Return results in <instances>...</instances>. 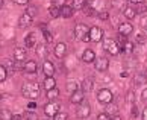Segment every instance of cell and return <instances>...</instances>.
<instances>
[{"label":"cell","mask_w":147,"mask_h":120,"mask_svg":"<svg viewBox=\"0 0 147 120\" xmlns=\"http://www.w3.org/2000/svg\"><path fill=\"white\" fill-rule=\"evenodd\" d=\"M40 85H38L36 82H28V84H23V87H21V94H23V97H28V99L30 100H35L40 97Z\"/></svg>","instance_id":"cell-1"},{"label":"cell","mask_w":147,"mask_h":120,"mask_svg":"<svg viewBox=\"0 0 147 120\" xmlns=\"http://www.w3.org/2000/svg\"><path fill=\"white\" fill-rule=\"evenodd\" d=\"M74 35L78 40L84 41V43H90V28L84 23H78L74 26Z\"/></svg>","instance_id":"cell-2"},{"label":"cell","mask_w":147,"mask_h":120,"mask_svg":"<svg viewBox=\"0 0 147 120\" xmlns=\"http://www.w3.org/2000/svg\"><path fill=\"white\" fill-rule=\"evenodd\" d=\"M103 49L112 56L118 55L120 50H121L120 46H118V43H117V40H114V38H105V40H103Z\"/></svg>","instance_id":"cell-3"},{"label":"cell","mask_w":147,"mask_h":120,"mask_svg":"<svg viewBox=\"0 0 147 120\" xmlns=\"http://www.w3.org/2000/svg\"><path fill=\"white\" fill-rule=\"evenodd\" d=\"M42 110H44V114H46L47 117H52L53 119L59 111H61V103L56 102V100H49V103H46Z\"/></svg>","instance_id":"cell-4"},{"label":"cell","mask_w":147,"mask_h":120,"mask_svg":"<svg viewBox=\"0 0 147 120\" xmlns=\"http://www.w3.org/2000/svg\"><path fill=\"white\" fill-rule=\"evenodd\" d=\"M97 100L103 105H109L111 102H114V94L109 88H100L97 93Z\"/></svg>","instance_id":"cell-5"},{"label":"cell","mask_w":147,"mask_h":120,"mask_svg":"<svg viewBox=\"0 0 147 120\" xmlns=\"http://www.w3.org/2000/svg\"><path fill=\"white\" fill-rule=\"evenodd\" d=\"M90 114H91V105L88 102H82V103H79V106H78V111H76V116H78L79 119H88L90 117Z\"/></svg>","instance_id":"cell-6"},{"label":"cell","mask_w":147,"mask_h":120,"mask_svg":"<svg viewBox=\"0 0 147 120\" xmlns=\"http://www.w3.org/2000/svg\"><path fill=\"white\" fill-rule=\"evenodd\" d=\"M90 40L94 43H99L103 40V29L99 28V26H92L90 28Z\"/></svg>","instance_id":"cell-7"},{"label":"cell","mask_w":147,"mask_h":120,"mask_svg":"<svg viewBox=\"0 0 147 120\" xmlns=\"http://www.w3.org/2000/svg\"><path fill=\"white\" fill-rule=\"evenodd\" d=\"M94 68L97 70V72H106L108 68H109V61H108L106 58H96V61H94Z\"/></svg>","instance_id":"cell-8"},{"label":"cell","mask_w":147,"mask_h":120,"mask_svg":"<svg viewBox=\"0 0 147 120\" xmlns=\"http://www.w3.org/2000/svg\"><path fill=\"white\" fill-rule=\"evenodd\" d=\"M84 100H85V93L80 90V88L70 94V102H71L73 105H79V103H82Z\"/></svg>","instance_id":"cell-9"},{"label":"cell","mask_w":147,"mask_h":120,"mask_svg":"<svg viewBox=\"0 0 147 120\" xmlns=\"http://www.w3.org/2000/svg\"><path fill=\"white\" fill-rule=\"evenodd\" d=\"M53 53H55V56L62 59L65 55H67V44L65 43H58V44L55 46V49H53Z\"/></svg>","instance_id":"cell-10"},{"label":"cell","mask_w":147,"mask_h":120,"mask_svg":"<svg viewBox=\"0 0 147 120\" xmlns=\"http://www.w3.org/2000/svg\"><path fill=\"white\" fill-rule=\"evenodd\" d=\"M132 32H134V26L130 23H127V21H126V23H121L118 26V34L123 35V37H129Z\"/></svg>","instance_id":"cell-11"},{"label":"cell","mask_w":147,"mask_h":120,"mask_svg":"<svg viewBox=\"0 0 147 120\" xmlns=\"http://www.w3.org/2000/svg\"><path fill=\"white\" fill-rule=\"evenodd\" d=\"M80 59H82V62H85V64H91V62L96 61V53L92 52L91 49H85Z\"/></svg>","instance_id":"cell-12"},{"label":"cell","mask_w":147,"mask_h":120,"mask_svg":"<svg viewBox=\"0 0 147 120\" xmlns=\"http://www.w3.org/2000/svg\"><path fill=\"white\" fill-rule=\"evenodd\" d=\"M26 55H28V52H26L24 47H15L14 49V59H15V61L23 62L26 59Z\"/></svg>","instance_id":"cell-13"},{"label":"cell","mask_w":147,"mask_h":120,"mask_svg":"<svg viewBox=\"0 0 147 120\" xmlns=\"http://www.w3.org/2000/svg\"><path fill=\"white\" fill-rule=\"evenodd\" d=\"M32 21H34V17H30V15L28 12L21 14L20 18H18V26H21V28H26V26H30Z\"/></svg>","instance_id":"cell-14"},{"label":"cell","mask_w":147,"mask_h":120,"mask_svg":"<svg viewBox=\"0 0 147 120\" xmlns=\"http://www.w3.org/2000/svg\"><path fill=\"white\" fill-rule=\"evenodd\" d=\"M23 70L26 73H36V70H38V64L36 61H34V59H30V61H26L24 65H23Z\"/></svg>","instance_id":"cell-15"},{"label":"cell","mask_w":147,"mask_h":120,"mask_svg":"<svg viewBox=\"0 0 147 120\" xmlns=\"http://www.w3.org/2000/svg\"><path fill=\"white\" fill-rule=\"evenodd\" d=\"M42 73L46 76H53L55 75V65L52 61H44L42 62Z\"/></svg>","instance_id":"cell-16"},{"label":"cell","mask_w":147,"mask_h":120,"mask_svg":"<svg viewBox=\"0 0 147 120\" xmlns=\"http://www.w3.org/2000/svg\"><path fill=\"white\" fill-rule=\"evenodd\" d=\"M24 44H26V47H28V49L35 47V44H36V35L34 34V32H30V34L26 35V38H24Z\"/></svg>","instance_id":"cell-17"},{"label":"cell","mask_w":147,"mask_h":120,"mask_svg":"<svg viewBox=\"0 0 147 120\" xmlns=\"http://www.w3.org/2000/svg\"><path fill=\"white\" fill-rule=\"evenodd\" d=\"M42 87H44V90H52V88H55L56 87V81L53 76H46V79H44V82H42Z\"/></svg>","instance_id":"cell-18"},{"label":"cell","mask_w":147,"mask_h":120,"mask_svg":"<svg viewBox=\"0 0 147 120\" xmlns=\"http://www.w3.org/2000/svg\"><path fill=\"white\" fill-rule=\"evenodd\" d=\"M73 14H74V9H73L71 6H68V5H64V6H61V17L70 18V17H73Z\"/></svg>","instance_id":"cell-19"},{"label":"cell","mask_w":147,"mask_h":120,"mask_svg":"<svg viewBox=\"0 0 147 120\" xmlns=\"http://www.w3.org/2000/svg\"><path fill=\"white\" fill-rule=\"evenodd\" d=\"M49 15H50L52 18H58V17H61V6L52 5V6L49 8Z\"/></svg>","instance_id":"cell-20"},{"label":"cell","mask_w":147,"mask_h":120,"mask_svg":"<svg viewBox=\"0 0 147 120\" xmlns=\"http://www.w3.org/2000/svg\"><path fill=\"white\" fill-rule=\"evenodd\" d=\"M123 15H124L127 20L135 18V15H137V12H135V8H134V6H126V8H124V11H123Z\"/></svg>","instance_id":"cell-21"},{"label":"cell","mask_w":147,"mask_h":120,"mask_svg":"<svg viewBox=\"0 0 147 120\" xmlns=\"http://www.w3.org/2000/svg\"><path fill=\"white\" fill-rule=\"evenodd\" d=\"M46 97L49 100H56L59 97V90L56 88V87H55V88H52V90H47L46 91Z\"/></svg>","instance_id":"cell-22"},{"label":"cell","mask_w":147,"mask_h":120,"mask_svg":"<svg viewBox=\"0 0 147 120\" xmlns=\"http://www.w3.org/2000/svg\"><path fill=\"white\" fill-rule=\"evenodd\" d=\"M92 84H94V82H92V79H84V82H82V88H80V90H82L84 93H90L91 90H92Z\"/></svg>","instance_id":"cell-23"},{"label":"cell","mask_w":147,"mask_h":120,"mask_svg":"<svg viewBox=\"0 0 147 120\" xmlns=\"http://www.w3.org/2000/svg\"><path fill=\"white\" fill-rule=\"evenodd\" d=\"M82 11H84L85 15H90V17H92V15H94V12H96L94 8L91 6V3L88 2V0H86V3H85V6L82 8Z\"/></svg>","instance_id":"cell-24"},{"label":"cell","mask_w":147,"mask_h":120,"mask_svg":"<svg viewBox=\"0 0 147 120\" xmlns=\"http://www.w3.org/2000/svg\"><path fill=\"white\" fill-rule=\"evenodd\" d=\"M12 116L14 114L9 110H6V108H5V110H0V120H12Z\"/></svg>","instance_id":"cell-25"},{"label":"cell","mask_w":147,"mask_h":120,"mask_svg":"<svg viewBox=\"0 0 147 120\" xmlns=\"http://www.w3.org/2000/svg\"><path fill=\"white\" fill-rule=\"evenodd\" d=\"M76 90H79L78 82H76V81H68V82H67V91L71 94V93H74Z\"/></svg>","instance_id":"cell-26"},{"label":"cell","mask_w":147,"mask_h":120,"mask_svg":"<svg viewBox=\"0 0 147 120\" xmlns=\"http://www.w3.org/2000/svg\"><path fill=\"white\" fill-rule=\"evenodd\" d=\"M85 3H86V0H73L71 8H73L74 11H80V9L85 6Z\"/></svg>","instance_id":"cell-27"},{"label":"cell","mask_w":147,"mask_h":120,"mask_svg":"<svg viewBox=\"0 0 147 120\" xmlns=\"http://www.w3.org/2000/svg\"><path fill=\"white\" fill-rule=\"evenodd\" d=\"M121 50H123V52H126V53H132V52H134V43L126 40V43H124L123 47H121Z\"/></svg>","instance_id":"cell-28"},{"label":"cell","mask_w":147,"mask_h":120,"mask_svg":"<svg viewBox=\"0 0 147 120\" xmlns=\"http://www.w3.org/2000/svg\"><path fill=\"white\" fill-rule=\"evenodd\" d=\"M146 81H147V79H146V76H144V75H138L137 78L134 79V85H135V87L144 85V84H146Z\"/></svg>","instance_id":"cell-29"},{"label":"cell","mask_w":147,"mask_h":120,"mask_svg":"<svg viewBox=\"0 0 147 120\" xmlns=\"http://www.w3.org/2000/svg\"><path fill=\"white\" fill-rule=\"evenodd\" d=\"M26 12H28L30 17H35V15L38 14V8L35 6V5H28V6H26Z\"/></svg>","instance_id":"cell-30"},{"label":"cell","mask_w":147,"mask_h":120,"mask_svg":"<svg viewBox=\"0 0 147 120\" xmlns=\"http://www.w3.org/2000/svg\"><path fill=\"white\" fill-rule=\"evenodd\" d=\"M8 70H6V67H5L3 64H0V82H3V81H6V78H8Z\"/></svg>","instance_id":"cell-31"},{"label":"cell","mask_w":147,"mask_h":120,"mask_svg":"<svg viewBox=\"0 0 147 120\" xmlns=\"http://www.w3.org/2000/svg\"><path fill=\"white\" fill-rule=\"evenodd\" d=\"M126 102L129 103L130 106L132 105H135V93L130 90V91H127V94H126Z\"/></svg>","instance_id":"cell-32"},{"label":"cell","mask_w":147,"mask_h":120,"mask_svg":"<svg viewBox=\"0 0 147 120\" xmlns=\"http://www.w3.org/2000/svg\"><path fill=\"white\" fill-rule=\"evenodd\" d=\"M146 11H147V5L144 2L135 6V12H137V14H143V12H146Z\"/></svg>","instance_id":"cell-33"},{"label":"cell","mask_w":147,"mask_h":120,"mask_svg":"<svg viewBox=\"0 0 147 120\" xmlns=\"http://www.w3.org/2000/svg\"><path fill=\"white\" fill-rule=\"evenodd\" d=\"M53 120H68V114L64 113V111H59L55 117H53Z\"/></svg>","instance_id":"cell-34"},{"label":"cell","mask_w":147,"mask_h":120,"mask_svg":"<svg viewBox=\"0 0 147 120\" xmlns=\"http://www.w3.org/2000/svg\"><path fill=\"white\" fill-rule=\"evenodd\" d=\"M106 110H108V111H106L108 114H111V116H114V114H117V105H114V103L111 102V103H109V106H108Z\"/></svg>","instance_id":"cell-35"},{"label":"cell","mask_w":147,"mask_h":120,"mask_svg":"<svg viewBox=\"0 0 147 120\" xmlns=\"http://www.w3.org/2000/svg\"><path fill=\"white\" fill-rule=\"evenodd\" d=\"M140 26L143 29H147V15H141L140 18Z\"/></svg>","instance_id":"cell-36"},{"label":"cell","mask_w":147,"mask_h":120,"mask_svg":"<svg viewBox=\"0 0 147 120\" xmlns=\"http://www.w3.org/2000/svg\"><path fill=\"white\" fill-rule=\"evenodd\" d=\"M97 120H111V116L105 111V113H100L99 116H97Z\"/></svg>","instance_id":"cell-37"},{"label":"cell","mask_w":147,"mask_h":120,"mask_svg":"<svg viewBox=\"0 0 147 120\" xmlns=\"http://www.w3.org/2000/svg\"><path fill=\"white\" fill-rule=\"evenodd\" d=\"M138 114H140V111H138L137 103H135V105H132V108H130V116H132V117H137Z\"/></svg>","instance_id":"cell-38"},{"label":"cell","mask_w":147,"mask_h":120,"mask_svg":"<svg viewBox=\"0 0 147 120\" xmlns=\"http://www.w3.org/2000/svg\"><path fill=\"white\" fill-rule=\"evenodd\" d=\"M42 32H44L46 41H47V43H52V41H53V35H52V34H50V32H49L47 29H46V31H42Z\"/></svg>","instance_id":"cell-39"},{"label":"cell","mask_w":147,"mask_h":120,"mask_svg":"<svg viewBox=\"0 0 147 120\" xmlns=\"http://www.w3.org/2000/svg\"><path fill=\"white\" fill-rule=\"evenodd\" d=\"M99 18H100V20H108V18H109V12L102 11V12H99Z\"/></svg>","instance_id":"cell-40"},{"label":"cell","mask_w":147,"mask_h":120,"mask_svg":"<svg viewBox=\"0 0 147 120\" xmlns=\"http://www.w3.org/2000/svg\"><path fill=\"white\" fill-rule=\"evenodd\" d=\"M12 2L20 5V6H28V5H29V0H12Z\"/></svg>","instance_id":"cell-41"},{"label":"cell","mask_w":147,"mask_h":120,"mask_svg":"<svg viewBox=\"0 0 147 120\" xmlns=\"http://www.w3.org/2000/svg\"><path fill=\"white\" fill-rule=\"evenodd\" d=\"M53 5H56V6H64L65 5V0H52Z\"/></svg>","instance_id":"cell-42"},{"label":"cell","mask_w":147,"mask_h":120,"mask_svg":"<svg viewBox=\"0 0 147 120\" xmlns=\"http://www.w3.org/2000/svg\"><path fill=\"white\" fill-rule=\"evenodd\" d=\"M36 108V103L35 102H29V105H28V110H30V111H34Z\"/></svg>","instance_id":"cell-43"},{"label":"cell","mask_w":147,"mask_h":120,"mask_svg":"<svg viewBox=\"0 0 147 120\" xmlns=\"http://www.w3.org/2000/svg\"><path fill=\"white\" fill-rule=\"evenodd\" d=\"M12 120H23V116H21V114H14Z\"/></svg>","instance_id":"cell-44"},{"label":"cell","mask_w":147,"mask_h":120,"mask_svg":"<svg viewBox=\"0 0 147 120\" xmlns=\"http://www.w3.org/2000/svg\"><path fill=\"white\" fill-rule=\"evenodd\" d=\"M129 2L132 3V5H135V6H137V5H140V3H143L144 0H129Z\"/></svg>","instance_id":"cell-45"},{"label":"cell","mask_w":147,"mask_h":120,"mask_svg":"<svg viewBox=\"0 0 147 120\" xmlns=\"http://www.w3.org/2000/svg\"><path fill=\"white\" fill-rule=\"evenodd\" d=\"M141 99L147 100V88H146V90H143V93H141Z\"/></svg>","instance_id":"cell-46"},{"label":"cell","mask_w":147,"mask_h":120,"mask_svg":"<svg viewBox=\"0 0 147 120\" xmlns=\"http://www.w3.org/2000/svg\"><path fill=\"white\" fill-rule=\"evenodd\" d=\"M143 120H147V106L143 110Z\"/></svg>","instance_id":"cell-47"},{"label":"cell","mask_w":147,"mask_h":120,"mask_svg":"<svg viewBox=\"0 0 147 120\" xmlns=\"http://www.w3.org/2000/svg\"><path fill=\"white\" fill-rule=\"evenodd\" d=\"M111 120H121V117L118 114H114V116H111Z\"/></svg>","instance_id":"cell-48"},{"label":"cell","mask_w":147,"mask_h":120,"mask_svg":"<svg viewBox=\"0 0 147 120\" xmlns=\"http://www.w3.org/2000/svg\"><path fill=\"white\" fill-rule=\"evenodd\" d=\"M120 76H121V78H127L129 73H127V72H121V73H120Z\"/></svg>","instance_id":"cell-49"},{"label":"cell","mask_w":147,"mask_h":120,"mask_svg":"<svg viewBox=\"0 0 147 120\" xmlns=\"http://www.w3.org/2000/svg\"><path fill=\"white\" fill-rule=\"evenodd\" d=\"M138 41L140 43H144V35H138Z\"/></svg>","instance_id":"cell-50"},{"label":"cell","mask_w":147,"mask_h":120,"mask_svg":"<svg viewBox=\"0 0 147 120\" xmlns=\"http://www.w3.org/2000/svg\"><path fill=\"white\" fill-rule=\"evenodd\" d=\"M3 3H5V0H0V9L3 8Z\"/></svg>","instance_id":"cell-51"},{"label":"cell","mask_w":147,"mask_h":120,"mask_svg":"<svg viewBox=\"0 0 147 120\" xmlns=\"http://www.w3.org/2000/svg\"><path fill=\"white\" fill-rule=\"evenodd\" d=\"M3 99V94H2V93H0V100H2Z\"/></svg>","instance_id":"cell-52"}]
</instances>
